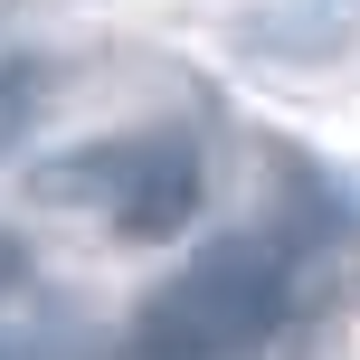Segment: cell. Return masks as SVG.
Returning <instances> with one entry per match:
<instances>
[{"mask_svg":"<svg viewBox=\"0 0 360 360\" xmlns=\"http://www.w3.org/2000/svg\"><path fill=\"white\" fill-rule=\"evenodd\" d=\"M29 105H38V76H29V67H0V143H10V124H19Z\"/></svg>","mask_w":360,"mask_h":360,"instance_id":"cell-3","label":"cell"},{"mask_svg":"<svg viewBox=\"0 0 360 360\" xmlns=\"http://www.w3.org/2000/svg\"><path fill=\"white\" fill-rule=\"evenodd\" d=\"M285 304H294V266L275 237H209L133 313V360H247L285 323Z\"/></svg>","mask_w":360,"mask_h":360,"instance_id":"cell-1","label":"cell"},{"mask_svg":"<svg viewBox=\"0 0 360 360\" xmlns=\"http://www.w3.org/2000/svg\"><path fill=\"white\" fill-rule=\"evenodd\" d=\"M29 190L57 199V209L105 218V228H124V237H180V218L199 209V143L171 133V124L114 133V143H86V152H67V162H48Z\"/></svg>","mask_w":360,"mask_h":360,"instance_id":"cell-2","label":"cell"}]
</instances>
